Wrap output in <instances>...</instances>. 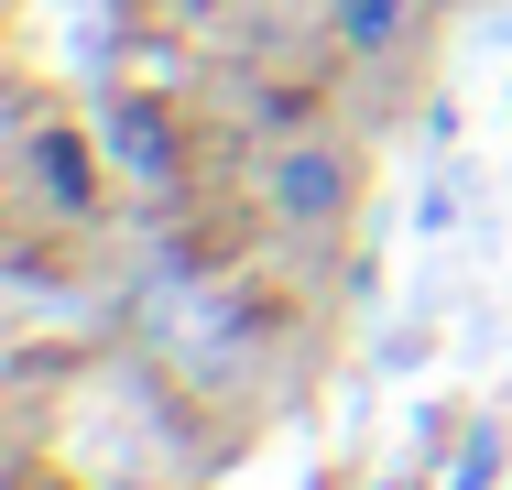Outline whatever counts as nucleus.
<instances>
[{
  "instance_id": "obj_1",
  "label": "nucleus",
  "mask_w": 512,
  "mask_h": 490,
  "mask_svg": "<svg viewBox=\"0 0 512 490\" xmlns=\"http://www.w3.org/2000/svg\"><path fill=\"white\" fill-rule=\"evenodd\" d=\"M251 207H262L273 240L338 251V240L360 229V207H371V153H360V131H338V120H284V131L262 142V164H251Z\"/></svg>"
},
{
  "instance_id": "obj_2",
  "label": "nucleus",
  "mask_w": 512,
  "mask_h": 490,
  "mask_svg": "<svg viewBox=\"0 0 512 490\" xmlns=\"http://www.w3.org/2000/svg\"><path fill=\"white\" fill-rule=\"evenodd\" d=\"M11 186L33 218H55V229H99L109 196H120V164H109V131L88 120H22V153H11Z\"/></svg>"
},
{
  "instance_id": "obj_3",
  "label": "nucleus",
  "mask_w": 512,
  "mask_h": 490,
  "mask_svg": "<svg viewBox=\"0 0 512 490\" xmlns=\"http://www.w3.org/2000/svg\"><path fill=\"white\" fill-rule=\"evenodd\" d=\"M436 11H447V0H316V33H327V55L393 77V66H414V55L436 44Z\"/></svg>"
},
{
  "instance_id": "obj_4",
  "label": "nucleus",
  "mask_w": 512,
  "mask_h": 490,
  "mask_svg": "<svg viewBox=\"0 0 512 490\" xmlns=\"http://www.w3.org/2000/svg\"><path fill=\"white\" fill-rule=\"evenodd\" d=\"M99 131H109V164H120L142 196H175V186H186V120H175L164 98H109Z\"/></svg>"
}]
</instances>
